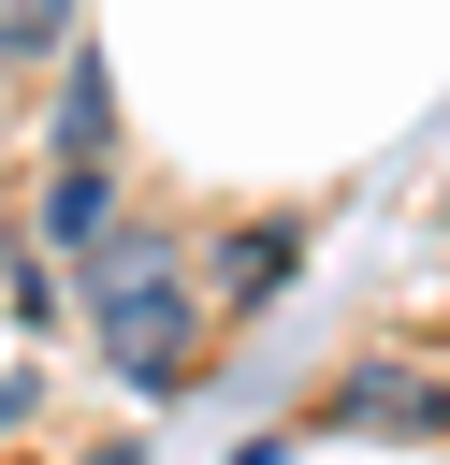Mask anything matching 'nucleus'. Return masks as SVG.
Returning a JSON list of instances; mask_svg holds the SVG:
<instances>
[{"label":"nucleus","mask_w":450,"mask_h":465,"mask_svg":"<svg viewBox=\"0 0 450 465\" xmlns=\"http://www.w3.org/2000/svg\"><path fill=\"white\" fill-rule=\"evenodd\" d=\"M102 232H116V189H102V160H58V189H44V247H73V262H87Z\"/></svg>","instance_id":"f03ea898"},{"label":"nucleus","mask_w":450,"mask_h":465,"mask_svg":"<svg viewBox=\"0 0 450 465\" xmlns=\"http://www.w3.org/2000/svg\"><path fill=\"white\" fill-rule=\"evenodd\" d=\"M87 465H145V450H87Z\"/></svg>","instance_id":"423d86ee"},{"label":"nucleus","mask_w":450,"mask_h":465,"mask_svg":"<svg viewBox=\"0 0 450 465\" xmlns=\"http://www.w3.org/2000/svg\"><path fill=\"white\" fill-rule=\"evenodd\" d=\"M435 407H450V392H421L406 363H363V378L334 392V421H435Z\"/></svg>","instance_id":"20e7f679"},{"label":"nucleus","mask_w":450,"mask_h":465,"mask_svg":"<svg viewBox=\"0 0 450 465\" xmlns=\"http://www.w3.org/2000/svg\"><path fill=\"white\" fill-rule=\"evenodd\" d=\"M58 145H73V160L116 145V73H102V58H73V87H58Z\"/></svg>","instance_id":"7ed1b4c3"},{"label":"nucleus","mask_w":450,"mask_h":465,"mask_svg":"<svg viewBox=\"0 0 450 465\" xmlns=\"http://www.w3.org/2000/svg\"><path fill=\"white\" fill-rule=\"evenodd\" d=\"M73 44V0H0V58H58Z\"/></svg>","instance_id":"39448f33"},{"label":"nucleus","mask_w":450,"mask_h":465,"mask_svg":"<svg viewBox=\"0 0 450 465\" xmlns=\"http://www.w3.org/2000/svg\"><path fill=\"white\" fill-rule=\"evenodd\" d=\"M87 349H102L131 392H189L203 305H189V276H174L160 232H102V247H87Z\"/></svg>","instance_id":"f257e3e1"}]
</instances>
